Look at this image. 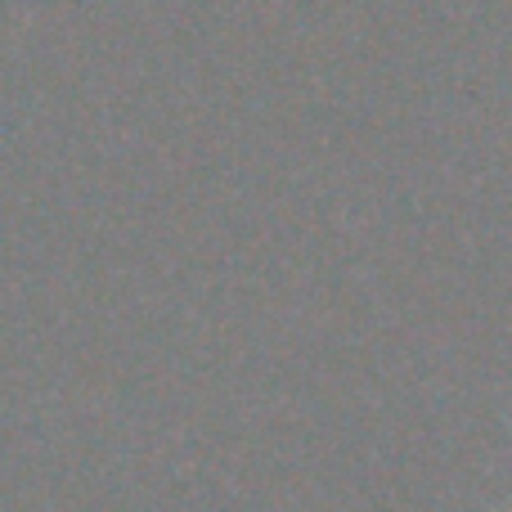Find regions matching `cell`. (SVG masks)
<instances>
[{"mask_svg": "<svg viewBox=\"0 0 512 512\" xmlns=\"http://www.w3.org/2000/svg\"><path fill=\"white\" fill-rule=\"evenodd\" d=\"M508 427H512V418H508Z\"/></svg>", "mask_w": 512, "mask_h": 512, "instance_id": "obj_1", "label": "cell"}]
</instances>
